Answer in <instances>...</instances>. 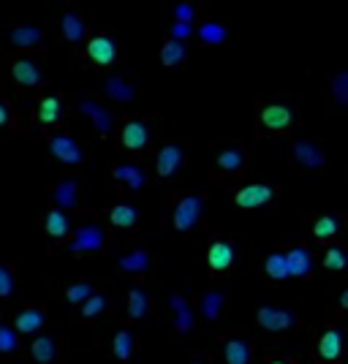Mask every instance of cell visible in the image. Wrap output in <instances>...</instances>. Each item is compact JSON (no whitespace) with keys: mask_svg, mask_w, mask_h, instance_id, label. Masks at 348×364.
Segmentation results:
<instances>
[{"mask_svg":"<svg viewBox=\"0 0 348 364\" xmlns=\"http://www.w3.org/2000/svg\"><path fill=\"white\" fill-rule=\"evenodd\" d=\"M204 218V199L202 196H182L174 201L172 221L177 231H191L193 226H199Z\"/></svg>","mask_w":348,"mask_h":364,"instance_id":"cell-1","label":"cell"},{"mask_svg":"<svg viewBox=\"0 0 348 364\" xmlns=\"http://www.w3.org/2000/svg\"><path fill=\"white\" fill-rule=\"evenodd\" d=\"M46 144H49L52 158H57V161L66 163V166H79L82 158H85V152H82V147L77 144V139L68 136V134H52V136L46 139Z\"/></svg>","mask_w":348,"mask_h":364,"instance_id":"cell-2","label":"cell"},{"mask_svg":"<svg viewBox=\"0 0 348 364\" xmlns=\"http://www.w3.org/2000/svg\"><path fill=\"white\" fill-rule=\"evenodd\" d=\"M259 125L272 131V134L289 131L294 125V112L283 103H264V106H259Z\"/></svg>","mask_w":348,"mask_h":364,"instance_id":"cell-3","label":"cell"},{"mask_svg":"<svg viewBox=\"0 0 348 364\" xmlns=\"http://www.w3.org/2000/svg\"><path fill=\"white\" fill-rule=\"evenodd\" d=\"M182 161H185L182 147L177 141H166L158 150V158H155V174H158V180H172L174 174H180Z\"/></svg>","mask_w":348,"mask_h":364,"instance_id":"cell-4","label":"cell"},{"mask_svg":"<svg viewBox=\"0 0 348 364\" xmlns=\"http://www.w3.org/2000/svg\"><path fill=\"white\" fill-rule=\"evenodd\" d=\"M104 245H106L104 228L87 223V226H82L79 231H74V239H71L68 250L77 253V256H82V253H98V250H104Z\"/></svg>","mask_w":348,"mask_h":364,"instance_id":"cell-5","label":"cell"},{"mask_svg":"<svg viewBox=\"0 0 348 364\" xmlns=\"http://www.w3.org/2000/svg\"><path fill=\"white\" fill-rule=\"evenodd\" d=\"M85 57L93 65H109V63H115V57H117V41H115V36H109V33L93 36L87 41Z\"/></svg>","mask_w":348,"mask_h":364,"instance_id":"cell-6","label":"cell"},{"mask_svg":"<svg viewBox=\"0 0 348 364\" xmlns=\"http://www.w3.org/2000/svg\"><path fill=\"white\" fill-rule=\"evenodd\" d=\"M256 318H259L261 329H267V332H289L297 323V313L289 310V307L264 305V307H259V316Z\"/></svg>","mask_w":348,"mask_h":364,"instance_id":"cell-7","label":"cell"},{"mask_svg":"<svg viewBox=\"0 0 348 364\" xmlns=\"http://www.w3.org/2000/svg\"><path fill=\"white\" fill-rule=\"evenodd\" d=\"M275 199V188L272 185H245V188H240L237 190V196H234V204L237 207H242V210H256L261 204H269Z\"/></svg>","mask_w":348,"mask_h":364,"instance_id":"cell-8","label":"cell"},{"mask_svg":"<svg viewBox=\"0 0 348 364\" xmlns=\"http://www.w3.org/2000/svg\"><path fill=\"white\" fill-rule=\"evenodd\" d=\"M8 71H11L14 82L22 85V88H39L44 82L41 68H39V63L33 57H17V60H11Z\"/></svg>","mask_w":348,"mask_h":364,"instance_id":"cell-9","label":"cell"},{"mask_svg":"<svg viewBox=\"0 0 348 364\" xmlns=\"http://www.w3.org/2000/svg\"><path fill=\"white\" fill-rule=\"evenodd\" d=\"M79 112H82L87 120L93 123L95 136H109V134H112V128H115V117L109 114V109L98 106L95 101H87V98H82V101H79Z\"/></svg>","mask_w":348,"mask_h":364,"instance_id":"cell-10","label":"cell"},{"mask_svg":"<svg viewBox=\"0 0 348 364\" xmlns=\"http://www.w3.org/2000/svg\"><path fill=\"white\" fill-rule=\"evenodd\" d=\"M120 141H123L126 150H133V152L144 150L147 141H150V125H147V120H128L123 125V131H120Z\"/></svg>","mask_w":348,"mask_h":364,"instance_id":"cell-11","label":"cell"},{"mask_svg":"<svg viewBox=\"0 0 348 364\" xmlns=\"http://www.w3.org/2000/svg\"><path fill=\"white\" fill-rule=\"evenodd\" d=\"M291 158L304 166V169H321L324 166V152L316 141H307V139H300L291 144Z\"/></svg>","mask_w":348,"mask_h":364,"instance_id":"cell-12","label":"cell"},{"mask_svg":"<svg viewBox=\"0 0 348 364\" xmlns=\"http://www.w3.org/2000/svg\"><path fill=\"white\" fill-rule=\"evenodd\" d=\"M245 163H248V152L245 150H223L215 158V174H220V177L242 174Z\"/></svg>","mask_w":348,"mask_h":364,"instance_id":"cell-13","label":"cell"},{"mask_svg":"<svg viewBox=\"0 0 348 364\" xmlns=\"http://www.w3.org/2000/svg\"><path fill=\"white\" fill-rule=\"evenodd\" d=\"M30 359L36 364H55L60 359V345L55 334H41L30 343Z\"/></svg>","mask_w":348,"mask_h":364,"instance_id":"cell-14","label":"cell"},{"mask_svg":"<svg viewBox=\"0 0 348 364\" xmlns=\"http://www.w3.org/2000/svg\"><path fill=\"white\" fill-rule=\"evenodd\" d=\"M207 264L213 272H226L234 264V247L229 239H213L207 250Z\"/></svg>","mask_w":348,"mask_h":364,"instance_id":"cell-15","label":"cell"},{"mask_svg":"<svg viewBox=\"0 0 348 364\" xmlns=\"http://www.w3.org/2000/svg\"><path fill=\"white\" fill-rule=\"evenodd\" d=\"M101 92H104L109 101H117V103H130V101L136 98V88L130 85L126 77H120V74H115V77L104 79Z\"/></svg>","mask_w":348,"mask_h":364,"instance_id":"cell-16","label":"cell"},{"mask_svg":"<svg viewBox=\"0 0 348 364\" xmlns=\"http://www.w3.org/2000/svg\"><path fill=\"white\" fill-rule=\"evenodd\" d=\"M46 321V310L44 307H22L14 313V329L19 334H33L39 332Z\"/></svg>","mask_w":348,"mask_h":364,"instance_id":"cell-17","label":"cell"},{"mask_svg":"<svg viewBox=\"0 0 348 364\" xmlns=\"http://www.w3.org/2000/svg\"><path fill=\"white\" fill-rule=\"evenodd\" d=\"M340 354H343V334H340V329H327L321 334V340H318V356H321V362L335 364L340 359Z\"/></svg>","mask_w":348,"mask_h":364,"instance_id":"cell-18","label":"cell"},{"mask_svg":"<svg viewBox=\"0 0 348 364\" xmlns=\"http://www.w3.org/2000/svg\"><path fill=\"white\" fill-rule=\"evenodd\" d=\"M8 41L17 49H41L44 46V33L33 25H17L8 33Z\"/></svg>","mask_w":348,"mask_h":364,"instance_id":"cell-19","label":"cell"},{"mask_svg":"<svg viewBox=\"0 0 348 364\" xmlns=\"http://www.w3.org/2000/svg\"><path fill=\"white\" fill-rule=\"evenodd\" d=\"M52 201L57 204V210H77L79 204V185L77 180H63L52 188Z\"/></svg>","mask_w":348,"mask_h":364,"instance_id":"cell-20","label":"cell"},{"mask_svg":"<svg viewBox=\"0 0 348 364\" xmlns=\"http://www.w3.org/2000/svg\"><path fill=\"white\" fill-rule=\"evenodd\" d=\"M169 307L174 310V329H177L180 334H188V332L196 326V318H193V310L188 307L185 296L172 294V296H169Z\"/></svg>","mask_w":348,"mask_h":364,"instance_id":"cell-21","label":"cell"},{"mask_svg":"<svg viewBox=\"0 0 348 364\" xmlns=\"http://www.w3.org/2000/svg\"><path fill=\"white\" fill-rule=\"evenodd\" d=\"M41 125H57L63 120V98L60 95H44L39 101V112H36Z\"/></svg>","mask_w":348,"mask_h":364,"instance_id":"cell-22","label":"cell"},{"mask_svg":"<svg viewBox=\"0 0 348 364\" xmlns=\"http://www.w3.org/2000/svg\"><path fill=\"white\" fill-rule=\"evenodd\" d=\"M60 30H63V36H66V41L71 46H79V41L87 36V25L85 19L79 17V14H63V19H60Z\"/></svg>","mask_w":348,"mask_h":364,"instance_id":"cell-23","label":"cell"},{"mask_svg":"<svg viewBox=\"0 0 348 364\" xmlns=\"http://www.w3.org/2000/svg\"><path fill=\"white\" fill-rule=\"evenodd\" d=\"M223 359H226V364H248L251 362V345L242 337H226L223 340Z\"/></svg>","mask_w":348,"mask_h":364,"instance_id":"cell-24","label":"cell"},{"mask_svg":"<svg viewBox=\"0 0 348 364\" xmlns=\"http://www.w3.org/2000/svg\"><path fill=\"white\" fill-rule=\"evenodd\" d=\"M286 261H289V274H294V277H307L310 270H313V259H310L307 247H302V245L286 250Z\"/></svg>","mask_w":348,"mask_h":364,"instance_id":"cell-25","label":"cell"},{"mask_svg":"<svg viewBox=\"0 0 348 364\" xmlns=\"http://www.w3.org/2000/svg\"><path fill=\"white\" fill-rule=\"evenodd\" d=\"M112 177L117 182H123L130 193H139L142 185H144V172H142L139 166H133V163H120V166H115Z\"/></svg>","mask_w":348,"mask_h":364,"instance_id":"cell-26","label":"cell"},{"mask_svg":"<svg viewBox=\"0 0 348 364\" xmlns=\"http://www.w3.org/2000/svg\"><path fill=\"white\" fill-rule=\"evenodd\" d=\"M128 318L130 321H144L150 316V296H147V291L144 288H130L128 291Z\"/></svg>","mask_w":348,"mask_h":364,"instance_id":"cell-27","label":"cell"},{"mask_svg":"<svg viewBox=\"0 0 348 364\" xmlns=\"http://www.w3.org/2000/svg\"><path fill=\"white\" fill-rule=\"evenodd\" d=\"M41 226L52 239H63V236L71 231V223H68L66 212H60V210H49V212L44 215Z\"/></svg>","mask_w":348,"mask_h":364,"instance_id":"cell-28","label":"cell"},{"mask_svg":"<svg viewBox=\"0 0 348 364\" xmlns=\"http://www.w3.org/2000/svg\"><path fill=\"white\" fill-rule=\"evenodd\" d=\"M120 270L128 274H142L150 270V253L147 250H130V253H126V256H120Z\"/></svg>","mask_w":348,"mask_h":364,"instance_id":"cell-29","label":"cell"},{"mask_svg":"<svg viewBox=\"0 0 348 364\" xmlns=\"http://www.w3.org/2000/svg\"><path fill=\"white\" fill-rule=\"evenodd\" d=\"M109 223L115 228H133L139 223V210L133 204H117L109 210Z\"/></svg>","mask_w":348,"mask_h":364,"instance_id":"cell-30","label":"cell"},{"mask_svg":"<svg viewBox=\"0 0 348 364\" xmlns=\"http://www.w3.org/2000/svg\"><path fill=\"white\" fill-rule=\"evenodd\" d=\"M223 305H226V294H223V291H207V294L202 296V305H199L202 318L218 321L220 318V313H223Z\"/></svg>","mask_w":348,"mask_h":364,"instance_id":"cell-31","label":"cell"},{"mask_svg":"<svg viewBox=\"0 0 348 364\" xmlns=\"http://www.w3.org/2000/svg\"><path fill=\"white\" fill-rule=\"evenodd\" d=\"M133 351H136V334L130 329H120L115 334V340H112V354L126 362V359L133 356Z\"/></svg>","mask_w":348,"mask_h":364,"instance_id":"cell-32","label":"cell"},{"mask_svg":"<svg viewBox=\"0 0 348 364\" xmlns=\"http://www.w3.org/2000/svg\"><path fill=\"white\" fill-rule=\"evenodd\" d=\"M264 272L269 274L272 280H286V277H291V274H289L286 253H272V256L264 261Z\"/></svg>","mask_w":348,"mask_h":364,"instance_id":"cell-33","label":"cell"},{"mask_svg":"<svg viewBox=\"0 0 348 364\" xmlns=\"http://www.w3.org/2000/svg\"><path fill=\"white\" fill-rule=\"evenodd\" d=\"M196 36H199V41H202V44H223L229 33H226V28H223V25L204 22V25L196 30Z\"/></svg>","mask_w":348,"mask_h":364,"instance_id":"cell-34","label":"cell"},{"mask_svg":"<svg viewBox=\"0 0 348 364\" xmlns=\"http://www.w3.org/2000/svg\"><path fill=\"white\" fill-rule=\"evenodd\" d=\"M106 305H109V302H106V296H104V294H93L85 305H82V310H79V318H82V321L98 318V316L106 310Z\"/></svg>","mask_w":348,"mask_h":364,"instance_id":"cell-35","label":"cell"},{"mask_svg":"<svg viewBox=\"0 0 348 364\" xmlns=\"http://www.w3.org/2000/svg\"><path fill=\"white\" fill-rule=\"evenodd\" d=\"M14 291H17V274L6 261H0V299H11Z\"/></svg>","mask_w":348,"mask_h":364,"instance_id":"cell-36","label":"cell"},{"mask_svg":"<svg viewBox=\"0 0 348 364\" xmlns=\"http://www.w3.org/2000/svg\"><path fill=\"white\" fill-rule=\"evenodd\" d=\"M185 60V46L177 44V41H166V44L161 46V63L164 65H180Z\"/></svg>","mask_w":348,"mask_h":364,"instance_id":"cell-37","label":"cell"},{"mask_svg":"<svg viewBox=\"0 0 348 364\" xmlns=\"http://www.w3.org/2000/svg\"><path fill=\"white\" fill-rule=\"evenodd\" d=\"M19 351V337L14 329L0 323V356H14Z\"/></svg>","mask_w":348,"mask_h":364,"instance_id":"cell-38","label":"cell"},{"mask_svg":"<svg viewBox=\"0 0 348 364\" xmlns=\"http://www.w3.org/2000/svg\"><path fill=\"white\" fill-rule=\"evenodd\" d=\"M93 294H95V288H93L90 283H74V285L66 291V299H68V305H85Z\"/></svg>","mask_w":348,"mask_h":364,"instance_id":"cell-39","label":"cell"},{"mask_svg":"<svg viewBox=\"0 0 348 364\" xmlns=\"http://www.w3.org/2000/svg\"><path fill=\"white\" fill-rule=\"evenodd\" d=\"M346 264H348V256L343 247H329V250L324 253V267H327V270L340 272V270H346Z\"/></svg>","mask_w":348,"mask_h":364,"instance_id":"cell-40","label":"cell"},{"mask_svg":"<svg viewBox=\"0 0 348 364\" xmlns=\"http://www.w3.org/2000/svg\"><path fill=\"white\" fill-rule=\"evenodd\" d=\"M313 231H316V239H332L335 234H338V221L335 218H318L316 221V226H313Z\"/></svg>","mask_w":348,"mask_h":364,"instance_id":"cell-41","label":"cell"},{"mask_svg":"<svg viewBox=\"0 0 348 364\" xmlns=\"http://www.w3.org/2000/svg\"><path fill=\"white\" fill-rule=\"evenodd\" d=\"M332 95H335V101H338L340 106H348V71L338 74V77L332 79Z\"/></svg>","mask_w":348,"mask_h":364,"instance_id":"cell-42","label":"cell"},{"mask_svg":"<svg viewBox=\"0 0 348 364\" xmlns=\"http://www.w3.org/2000/svg\"><path fill=\"white\" fill-rule=\"evenodd\" d=\"M196 17V8L191 3H177L174 6V22H182V25H191Z\"/></svg>","mask_w":348,"mask_h":364,"instance_id":"cell-43","label":"cell"},{"mask_svg":"<svg viewBox=\"0 0 348 364\" xmlns=\"http://www.w3.org/2000/svg\"><path fill=\"white\" fill-rule=\"evenodd\" d=\"M169 36H172V41L177 44H182L188 36H191V25H182V22H174L172 28H169Z\"/></svg>","mask_w":348,"mask_h":364,"instance_id":"cell-44","label":"cell"},{"mask_svg":"<svg viewBox=\"0 0 348 364\" xmlns=\"http://www.w3.org/2000/svg\"><path fill=\"white\" fill-rule=\"evenodd\" d=\"M8 123H11V109H8V103L0 98V131L8 128Z\"/></svg>","mask_w":348,"mask_h":364,"instance_id":"cell-45","label":"cell"},{"mask_svg":"<svg viewBox=\"0 0 348 364\" xmlns=\"http://www.w3.org/2000/svg\"><path fill=\"white\" fill-rule=\"evenodd\" d=\"M338 305H340L343 310H348V288L343 291V294H340V296H338Z\"/></svg>","mask_w":348,"mask_h":364,"instance_id":"cell-46","label":"cell"},{"mask_svg":"<svg viewBox=\"0 0 348 364\" xmlns=\"http://www.w3.org/2000/svg\"><path fill=\"white\" fill-rule=\"evenodd\" d=\"M269 364H289V362H286V359H272Z\"/></svg>","mask_w":348,"mask_h":364,"instance_id":"cell-47","label":"cell"},{"mask_svg":"<svg viewBox=\"0 0 348 364\" xmlns=\"http://www.w3.org/2000/svg\"><path fill=\"white\" fill-rule=\"evenodd\" d=\"M191 364H207V362H204V359H193Z\"/></svg>","mask_w":348,"mask_h":364,"instance_id":"cell-48","label":"cell"}]
</instances>
